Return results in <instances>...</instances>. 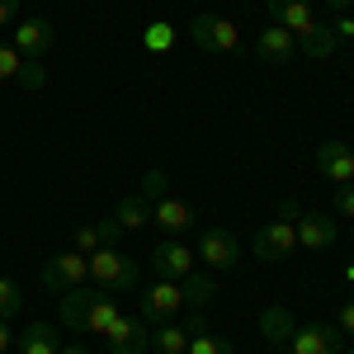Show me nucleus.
<instances>
[{
    "label": "nucleus",
    "instance_id": "obj_1",
    "mask_svg": "<svg viewBox=\"0 0 354 354\" xmlns=\"http://www.w3.org/2000/svg\"><path fill=\"white\" fill-rule=\"evenodd\" d=\"M90 283L95 288H109V293H128L137 283V260L123 255L118 245H100L90 255Z\"/></svg>",
    "mask_w": 354,
    "mask_h": 354
},
{
    "label": "nucleus",
    "instance_id": "obj_2",
    "mask_svg": "<svg viewBox=\"0 0 354 354\" xmlns=\"http://www.w3.org/2000/svg\"><path fill=\"white\" fill-rule=\"evenodd\" d=\"M250 250H255V260H260V265H279V260H288V255L298 250V227H293L288 218H274L270 227H260V232H255Z\"/></svg>",
    "mask_w": 354,
    "mask_h": 354
},
{
    "label": "nucleus",
    "instance_id": "obj_3",
    "mask_svg": "<svg viewBox=\"0 0 354 354\" xmlns=\"http://www.w3.org/2000/svg\"><path fill=\"white\" fill-rule=\"evenodd\" d=\"M189 43L203 48V53H236L241 33H236L232 19H222V15H194L189 19Z\"/></svg>",
    "mask_w": 354,
    "mask_h": 354
},
{
    "label": "nucleus",
    "instance_id": "obj_4",
    "mask_svg": "<svg viewBox=\"0 0 354 354\" xmlns=\"http://www.w3.org/2000/svg\"><path fill=\"white\" fill-rule=\"evenodd\" d=\"M81 283H90V255H81V250L53 255V260L43 265V288H53V293H71V288H81Z\"/></svg>",
    "mask_w": 354,
    "mask_h": 354
},
{
    "label": "nucleus",
    "instance_id": "obj_5",
    "mask_svg": "<svg viewBox=\"0 0 354 354\" xmlns=\"http://www.w3.org/2000/svg\"><path fill=\"white\" fill-rule=\"evenodd\" d=\"M151 270H156V279H185V274L194 270V250L180 236H165V241L151 245Z\"/></svg>",
    "mask_w": 354,
    "mask_h": 354
},
{
    "label": "nucleus",
    "instance_id": "obj_6",
    "mask_svg": "<svg viewBox=\"0 0 354 354\" xmlns=\"http://www.w3.org/2000/svg\"><path fill=\"white\" fill-rule=\"evenodd\" d=\"M194 255H203L213 270H232L236 260H241V241L227 232V227H203L198 232V250Z\"/></svg>",
    "mask_w": 354,
    "mask_h": 354
},
{
    "label": "nucleus",
    "instance_id": "obj_7",
    "mask_svg": "<svg viewBox=\"0 0 354 354\" xmlns=\"http://www.w3.org/2000/svg\"><path fill=\"white\" fill-rule=\"evenodd\" d=\"M104 340L113 354H147L151 350V322L147 317H118Z\"/></svg>",
    "mask_w": 354,
    "mask_h": 354
},
{
    "label": "nucleus",
    "instance_id": "obj_8",
    "mask_svg": "<svg viewBox=\"0 0 354 354\" xmlns=\"http://www.w3.org/2000/svg\"><path fill=\"white\" fill-rule=\"evenodd\" d=\"M293 227H298L302 250H330L340 241V218H330V213H302V218H293Z\"/></svg>",
    "mask_w": 354,
    "mask_h": 354
},
{
    "label": "nucleus",
    "instance_id": "obj_9",
    "mask_svg": "<svg viewBox=\"0 0 354 354\" xmlns=\"http://www.w3.org/2000/svg\"><path fill=\"white\" fill-rule=\"evenodd\" d=\"M180 307H185V293H180L175 279H156V283L142 293V317H147V322H170Z\"/></svg>",
    "mask_w": 354,
    "mask_h": 354
},
{
    "label": "nucleus",
    "instance_id": "obj_10",
    "mask_svg": "<svg viewBox=\"0 0 354 354\" xmlns=\"http://www.w3.org/2000/svg\"><path fill=\"white\" fill-rule=\"evenodd\" d=\"M340 326H326V322H312V326H298L288 350L293 354H340Z\"/></svg>",
    "mask_w": 354,
    "mask_h": 354
},
{
    "label": "nucleus",
    "instance_id": "obj_11",
    "mask_svg": "<svg viewBox=\"0 0 354 354\" xmlns=\"http://www.w3.org/2000/svg\"><path fill=\"white\" fill-rule=\"evenodd\" d=\"M317 170L335 185H354V151L350 142H322L317 147Z\"/></svg>",
    "mask_w": 354,
    "mask_h": 354
},
{
    "label": "nucleus",
    "instance_id": "obj_12",
    "mask_svg": "<svg viewBox=\"0 0 354 354\" xmlns=\"http://www.w3.org/2000/svg\"><path fill=\"white\" fill-rule=\"evenodd\" d=\"M255 53L265 57V62H274V66H283V62L298 57V33H288L283 24H265L260 38H255Z\"/></svg>",
    "mask_w": 354,
    "mask_h": 354
},
{
    "label": "nucleus",
    "instance_id": "obj_13",
    "mask_svg": "<svg viewBox=\"0 0 354 354\" xmlns=\"http://www.w3.org/2000/svg\"><path fill=\"white\" fill-rule=\"evenodd\" d=\"M95 283H81V288H71V293H62V307H57V322L62 330H85V317H90V302H95Z\"/></svg>",
    "mask_w": 354,
    "mask_h": 354
},
{
    "label": "nucleus",
    "instance_id": "obj_14",
    "mask_svg": "<svg viewBox=\"0 0 354 354\" xmlns=\"http://www.w3.org/2000/svg\"><path fill=\"white\" fill-rule=\"evenodd\" d=\"M265 10H270V24H283L288 33H302V28H312V0H265Z\"/></svg>",
    "mask_w": 354,
    "mask_h": 354
},
{
    "label": "nucleus",
    "instance_id": "obj_15",
    "mask_svg": "<svg viewBox=\"0 0 354 354\" xmlns=\"http://www.w3.org/2000/svg\"><path fill=\"white\" fill-rule=\"evenodd\" d=\"M151 222H161L170 236H185L198 218H194V208L185 203V198H170V194H165L161 203H151Z\"/></svg>",
    "mask_w": 354,
    "mask_h": 354
},
{
    "label": "nucleus",
    "instance_id": "obj_16",
    "mask_svg": "<svg viewBox=\"0 0 354 354\" xmlns=\"http://www.w3.org/2000/svg\"><path fill=\"white\" fill-rule=\"evenodd\" d=\"M53 24L48 19H24V24L15 28V48H19V57H43L48 48H53Z\"/></svg>",
    "mask_w": 354,
    "mask_h": 354
},
{
    "label": "nucleus",
    "instance_id": "obj_17",
    "mask_svg": "<svg viewBox=\"0 0 354 354\" xmlns=\"http://www.w3.org/2000/svg\"><path fill=\"white\" fill-rule=\"evenodd\" d=\"M62 340H57V326L53 322H28L19 330V354H57Z\"/></svg>",
    "mask_w": 354,
    "mask_h": 354
},
{
    "label": "nucleus",
    "instance_id": "obj_18",
    "mask_svg": "<svg viewBox=\"0 0 354 354\" xmlns=\"http://www.w3.org/2000/svg\"><path fill=\"white\" fill-rule=\"evenodd\" d=\"M335 43H340L335 24H312V28H302V33H298V53L302 57H317V62L335 53Z\"/></svg>",
    "mask_w": 354,
    "mask_h": 354
},
{
    "label": "nucleus",
    "instance_id": "obj_19",
    "mask_svg": "<svg viewBox=\"0 0 354 354\" xmlns=\"http://www.w3.org/2000/svg\"><path fill=\"white\" fill-rule=\"evenodd\" d=\"M260 330H265V340H270V345L283 350V345L293 340L298 322H293V312H288V307H265V312H260Z\"/></svg>",
    "mask_w": 354,
    "mask_h": 354
},
{
    "label": "nucleus",
    "instance_id": "obj_20",
    "mask_svg": "<svg viewBox=\"0 0 354 354\" xmlns=\"http://www.w3.org/2000/svg\"><path fill=\"white\" fill-rule=\"evenodd\" d=\"M123 312H118V293H109V288H100L95 293V302H90V317H85V330H95V335H109V326L118 322Z\"/></svg>",
    "mask_w": 354,
    "mask_h": 354
},
{
    "label": "nucleus",
    "instance_id": "obj_21",
    "mask_svg": "<svg viewBox=\"0 0 354 354\" xmlns=\"http://www.w3.org/2000/svg\"><path fill=\"white\" fill-rule=\"evenodd\" d=\"M151 350L156 354H189V326H180V322H156Z\"/></svg>",
    "mask_w": 354,
    "mask_h": 354
},
{
    "label": "nucleus",
    "instance_id": "obj_22",
    "mask_svg": "<svg viewBox=\"0 0 354 354\" xmlns=\"http://www.w3.org/2000/svg\"><path fill=\"white\" fill-rule=\"evenodd\" d=\"M180 293H185V302H189L194 312H203V307L213 302V293H218V283H213V274H198V270H189L185 279H180Z\"/></svg>",
    "mask_w": 354,
    "mask_h": 354
},
{
    "label": "nucleus",
    "instance_id": "obj_23",
    "mask_svg": "<svg viewBox=\"0 0 354 354\" xmlns=\"http://www.w3.org/2000/svg\"><path fill=\"white\" fill-rule=\"evenodd\" d=\"M147 218H151V203H147V198H137V194H128V198L113 208V222H118L123 232H142Z\"/></svg>",
    "mask_w": 354,
    "mask_h": 354
},
{
    "label": "nucleus",
    "instance_id": "obj_24",
    "mask_svg": "<svg viewBox=\"0 0 354 354\" xmlns=\"http://www.w3.org/2000/svg\"><path fill=\"white\" fill-rule=\"evenodd\" d=\"M165 194H170V175H165L161 165L142 170V180H137V198H147V203H161Z\"/></svg>",
    "mask_w": 354,
    "mask_h": 354
},
{
    "label": "nucleus",
    "instance_id": "obj_25",
    "mask_svg": "<svg viewBox=\"0 0 354 354\" xmlns=\"http://www.w3.org/2000/svg\"><path fill=\"white\" fill-rule=\"evenodd\" d=\"M189 354H236L232 350V340H222V335H213V330H194L189 335Z\"/></svg>",
    "mask_w": 354,
    "mask_h": 354
},
{
    "label": "nucleus",
    "instance_id": "obj_26",
    "mask_svg": "<svg viewBox=\"0 0 354 354\" xmlns=\"http://www.w3.org/2000/svg\"><path fill=\"white\" fill-rule=\"evenodd\" d=\"M15 81L24 85V90H43V85H48V66H43L38 57H24V66H19V76H15Z\"/></svg>",
    "mask_w": 354,
    "mask_h": 354
},
{
    "label": "nucleus",
    "instance_id": "obj_27",
    "mask_svg": "<svg viewBox=\"0 0 354 354\" xmlns=\"http://www.w3.org/2000/svg\"><path fill=\"white\" fill-rule=\"evenodd\" d=\"M142 43H147V53H170L175 48V28L170 24H151L142 33Z\"/></svg>",
    "mask_w": 354,
    "mask_h": 354
},
{
    "label": "nucleus",
    "instance_id": "obj_28",
    "mask_svg": "<svg viewBox=\"0 0 354 354\" xmlns=\"http://www.w3.org/2000/svg\"><path fill=\"white\" fill-rule=\"evenodd\" d=\"M19 307H24V293H19V283H15V279H0V317L10 322Z\"/></svg>",
    "mask_w": 354,
    "mask_h": 354
},
{
    "label": "nucleus",
    "instance_id": "obj_29",
    "mask_svg": "<svg viewBox=\"0 0 354 354\" xmlns=\"http://www.w3.org/2000/svg\"><path fill=\"white\" fill-rule=\"evenodd\" d=\"M19 66H24L19 48H15V43H0V85L15 81V76H19Z\"/></svg>",
    "mask_w": 354,
    "mask_h": 354
},
{
    "label": "nucleus",
    "instance_id": "obj_30",
    "mask_svg": "<svg viewBox=\"0 0 354 354\" xmlns=\"http://www.w3.org/2000/svg\"><path fill=\"white\" fill-rule=\"evenodd\" d=\"M100 232H95V227H76V250H81V255H95V250H100Z\"/></svg>",
    "mask_w": 354,
    "mask_h": 354
},
{
    "label": "nucleus",
    "instance_id": "obj_31",
    "mask_svg": "<svg viewBox=\"0 0 354 354\" xmlns=\"http://www.w3.org/2000/svg\"><path fill=\"white\" fill-rule=\"evenodd\" d=\"M335 213L354 218V185H335Z\"/></svg>",
    "mask_w": 354,
    "mask_h": 354
},
{
    "label": "nucleus",
    "instance_id": "obj_32",
    "mask_svg": "<svg viewBox=\"0 0 354 354\" xmlns=\"http://www.w3.org/2000/svg\"><path fill=\"white\" fill-rule=\"evenodd\" d=\"M95 232H100V241H104V245H118V236H123V227H118V222H113V218L95 222Z\"/></svg>",
    "mask_w": 354,
    "mask_h": 354
},
{
    "label": "nucleus",
    "instance_id": "obj_33",
    "mask_svg": "<svg viewBox=\"0 0 354 354\" xmlns=\"http://www.w3.org/2000/svg\"><path fill=\"white\" fill-rule=\"evenodd\" d=\"M15 15H19V0H0V28L15 24Z\"/></svg>",
    "mask_w": 354,
    "mask_h": 354
},
{
    "label": "nucleus",
    "instance_id": "obj_34",
    "mask_svg": "<svg viewBox=\"0 0 354 354\" xmlns=\"http://www.w3.org/2000/svg\"><path fill=\"white\" fill-rule=\"evenodd\" d=\"M340 335H354V298L340 307Z\"/></svg>",
    "mask_w": 354,
    "mask_h": 354
},
{
    "label": "nucleus",
    "instance_id": "obj_35",
    "mask_svg": "<svg viewBox=\"0 0 354 354\" xmlns=\"http://www.w3.org/2000/svg\"><path fill=\"white\" fill-rule=\"evenodd\" d=\"M10 345H15V330H10V322L0 317V354H10Z\"/></svg>",
    "mask_w": 354,
    "mask_h": 354
},
{
    "label": "nucleus",
    "instance_id": "obj_36",
    "mask_svg": "<svg viewBox=\"0 0 354 354\" xmlns=\"http://www.w3.org/2000/svg\"><path fill=\"white\" fill-rule=\"evenodd\" d=\"M279 218H288V222H293V218H302V208L293 203V198H283V203H279Z\"/></svg>",
    "mask_w": 354,
    "mask_h": 354
},
{
    "label": "nucleus",
    "instance_id": "obj_37",
    "mask_svg": "<svg viewBox=\"0 0 354 354\" xmlns=\"http://www.w3.org/2000/svg\"><path fill=\"white\" fill-rule=\"evenodd\" d=\"M335 33H340V38H354V19H340V24H335Z\"/></svg>",
    "mask_w": 354,
    "mask_h": 354
},
{
    "label": "nucleus",
    "instance_id": "obj_38",
    "mask_svg": "<svg viewBox=\"0 0 354 354\" xmlns=\"http://www.w3.org/2000/svg\"><path fill=\"white\" fill-rule=\"evenodd\" d=\"M330 10H335V15H345V10H354V0H326Z\"/></svg>",
    "mask_w": 354,
    "mask_h": 354
},
{
    "label": "nucleus",
    "instance_id": "obj_39",
    "mask_svg": "<svg viewBox=\"0 0 354 354\" xmlns=\"http://www.w3.org/2000/svg\"><path fill=\"white\" fill-rule=\"evenodd\" d=\"M57 354H90V350H76V345H71V350H57Z\"/></svg>",
    "mask_w": 354,
    "mask_h": 354
},
{
    "label": "nucleus",
    "instance_id": "obj_40",
    "mask_svg": "<svg viewBox=\"0 0 354 354\" xmlns=\"http://www.w3.org/2000/svg\"><path fill=\"white\" fill-rule=\"evenodd\" d=\"M350 354H354V350H350Z\"/></svg>",
    "mask_w": 354,
    "mask_h": 354
}]
</instances>
